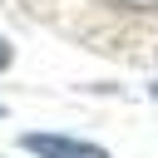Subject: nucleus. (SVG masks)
Masks as SVG:
<instances>
[{
    "instance_id": "1",
    "label": "nucleus",
    "mask_w": 158,
    "mask_h": 158,
    "mask_svg": "<svg viewBox=\"0 0 158 158\" xmlns=\"http://www.w3.org/2000/svg\"><path fill=\"white\" fill-rule=\"evenodd\" d=\"M25 148L40 153V158H109L104 148H94L84 138H69V133H25Z\"/></svg>"
},
{
    "instance_id": "2",
    "label": "nucleus",
    "mask_w": 158,
    "mask_h": 158,
    "mask_svg": "<svg viewBox=\"0 0 158 158\" xmlns=\"http://www.w3.org/2000/svg\"><path fill=\"white\" fill-rule=\"evenodd\" d=\"M5 64H10V44L0 40V69H5Z\"/></svg>"
},
{
    "instance_id": "3",
    "label": "nucleus",
    "mask_w": 158,
    "mask_h": 158,
    "mask_svg": "<svg viewBox=\"0 0 158 158\" xmlns=\"http://www.w3.org/2000/svg\"><path fill=\"white\" fill-rule=\"evenodd\" d=\"M0 114H5V109H0Z\"/></svg>"
}]
</instances>
